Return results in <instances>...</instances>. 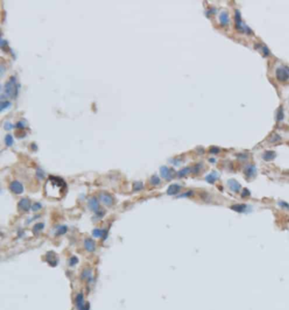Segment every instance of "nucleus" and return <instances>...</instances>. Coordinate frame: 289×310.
<instances>
[{"label":"nucleus","mask_w":289,"mask_h":310,"mask_svg":"<svg viewBox=\"0 0 289 310\" xmlns=\"http://www.w3.org/2000/svg\"><path fill=\"white\" fill-rule=\"evenodd\" d=\"M65 188L66 185L62 179L50 176L46 183L47 196L53 198H60L64 193Z\"/></svg>","instance_id":"1"},{"label":"nucleus","mask_w":289,"mask_h":310,"mask_svg":"<svg viewBox=\"0 0 289 310\" xmlns=\"http://www.w3.org/2000/svg\"><path fill=\"white\" fill-rule=\"evenodd\" d=\"M17 85L15 84V81L14 79H10V81H8L5 87H4V91H5V94L10 98H14L16 94H17Z\"/></svg>","instance_id":"2"},{"label":"nucleus","mask_w":289,"mask_h":310,"mask_svg":"<svg viewBox=\"0 0 289 310\" xmlns=\"http://www.w3.org/2000/svg\"><path fill=\"white\" fill-rule=\"evenodd\" d=\"M275 76L280 81H286L289 78V71L286 67H279L275 71Z\"/></svg>","instance_id":"3"},{"label":"nucleus","mask_w":289,"mask_h":310,"mask_svg":"<svg viewBox=\"0 0 289 310\" xmlns=\"http://www.w3.org/2000/svg\"><path fill=\"white\" fill-rule=\"evenodd\" d=\"M227 185H228V187L230 188V190L234 192H239L241 188H242L241 185L238 183V181H236L234 179H230L227 181Z\"/></svg>","instance_id":"4"},{"label":"nucleus","mask_w":289,"mask_h":310,"mask_svg":"<svg viewBox=\"0 0 289 310\" xmlns=\"http://www.w3.org/2000/svg\"><path fill=\"white\" fill-rule=\"evenodd\" d=\"M10 190L16 194H21L24 191V188H23V186L21 185L19 181H13L12 183L10 184Z\"/></svg>","instance_id":"5"},{"label":"nucleus","mask_w":289,"mask_h":310,"mask_svg":"<svg viewBox=\"0 0 289 310\" xmlns=\"http://www.w3.org/2000/svg\"><path fill=\"white\" fill-rule=\"evenodd\" d=\"M244 174L245 176H247L248 178H252L255 176L256 174V168L255 166L253 165H248L246 166V168L244 169Z\"/></svg>","instance_id":"6"},{"label":"nucleus","mask_w":289,"mask_h":310,"mask_svg":"<svg viewBox=\"0 0 289 310\" xmlns=\"http://www.w3.org/2000/svg\"><path fill=\"white\" fill-rule=\"evenodd\" d=\"M235 21H236V29H238L240 31H243L244 29L247 28V27H245L244 25H243L242 20H241V14H240L239 11L238 10H236V13H235Z\"/></svg>","instance_id":"7"},{"label":"nucleus","mask_w":289,"mask_h":310,"mask_svg":"<svg viewBox=\"0 0 289 310\" xmlns=\"http://www.w3.org/2000/svg\"><path fill=\"white\" fill-rule=\"evenodd\" d=\"M100 198H101V201L106 205H110L113 203V197H111L110 195L107 193H102L100 195Z\"/></svg>","instance_id":"8"},{"label":"nucleus","mask_w":289,"mask_h":310,"mask_svg":"<svg viewBox=\"0 0 289 310\" xmlns=\"http://www.w3.org/2000/svg\"><path fill=\"white\" fill-rule=\"evenodd\" d=\"M160 174H161L162 177L166 178L167 180H170L171 177H172L170 169H169V168H167L166 166H163L160 168Z\"/></svg>","instance_id":"9"},{"label":"nucleus","mask_w":289,"mask_h":310,"mask_svg":"<svg viewBox=\"0 0 289 310\" xmlns=\"http://www.w3.org/2000/svg\"><path fill=\"white\" fill-rule=\"evenodd\" d=\"M85 248L89 252H93L95 250V243L92 239H87L84 243Z\"/></svg>","instance_id":"10"},{"label":"nucleus","mask_w":289,"mask_h":310,"mask_svg":"<svg viewBox=\"0 0 289 310\" xmlns=\"http://www.w3.org/2000/svg\"><path fill=\"white\" fill-rule=\"evenodd\" d=\"M181 189V187L179 185H176V184H173V185H170L167 190V193L169 195H175V194L178 193L179 191Z\"/></svg>","instance_id":"11"},{"label":"nucleus","mask_w":289,"mask_h":310,"mask_svg":"<svg viewBox=\"0 0 289 310\" xmlns=\"http://www.w3.org/2000/svg\"><path fill=\"white\" fill-rule=\"evenodd\" d=\"M231 208L232 209L233 211L236 212V213H243L247 210V205L246 204H235L232 205Z\"/></svg>","instance_id":"12"},{"label":"nucleus","mask_w":289,"mask_h":310,"mask_svg":"<svg viewBox=\"0 0 289 310\" xmlns=\"http://www.w3.org/2000/svg\"><path fill=\"white\" fill-rule=\"evenodd\" d=\"M220 22L223 26H225L228 24L229 22V16H228V13L226 12H222L221 14H220Z\"/></svg>","instance_id":"13"},{"label":"nucleus","mask_w":289,"mask_h":310,"mask_svg":"<svg viewBox=\"0 0 289 310\" xmlns=\"http://www.w3.org/2000/svg\"><path fill=\"white\" fill-rule=\"evenodd\" d=\"M205 179H206V181L209 184H214L215 182V180L218 179V175L216 172H212L210 174H209L208 176L205 177Z\"/></svg>","instance_id":"14"},{"label":"nucleus","mask_w":289,"mask_h":310,"mask_svg":"<svg viewBox=\"0 0 289 310\" xmlns=\"http://www.w3.org/2000/svg\"><path fill=\"white\" fill-rule=\"evenodd\" d=\"M275 158V153L274 151H266L263 155V159L265 161H271Z\"/></svg>","instance_id":"15"},{"label":"nucleus","mask_w":289,"mask_h":310,"mask_svg":"<svg viewBox=\"0 0 289 310\" xmlns=\"http://www.w3.org/2000/svg\"><path fill=\"white\" fill-rule=\"evenodd\" d=\"M19 205H20V208H21V209H23V210H25V211L28 210L29 208H30V207H31L30 201H29L28 199H26V198H23V199L20 202Z\"/></svg>","instance_id":"16"},{"label":"nucleus","mask_w":289,"mask_h":310,"mask_svg":"<svg viewBox=\"0 0 289 310\" xmlns=\"http://www.w3.org/2000/svg\"><path fill=\"white\" fill-rule=\"evenodd\" d=\"M89 203V207H90V208H91L92 210H93V211H97V210L99 209V205L96 198H91V199L89 200V203Z\"/></svg>","instance_id":"17"},{"label":"nucleus","mask_w":289,"mask_h":310,"mask_svg":"<svg viewBox=\"0 0 289 310\" xmlns=\"http://www.w3.org/2000/svg\"><path fill=\"white\" fill-rule=\"evenodd\" d=\"M283 117H284V114H283V109H282V107L280 108V109L277 110V114H276V120H277V121H281V120L283 119Z\"/></svg>","instance_id":"18"},{"label":"nucleus","mask_w":289,"mask_h":310,"mask_svg":"<svg viewBox=\"0 0 289 310\" xmlns=\"http://www.w3.org/2000/svg\"><path fill=\"white\" fill-rule=\"evenodd\" d=\"M48 262L49 263V264H51V261H53L54 262V264H57V258H55V254H53V253H49V254H48Z\"/></svg>","instance_id":"19"},{"label":"nucleus","mask_w":289,"mask_h":310,"mask_svg":"<svg viewBox=\"0 0 289 310\" xmlns=\"http://www.w3.org/2000/svg\"><path fill=\"white\" fill-rule=\"evenodd\" d=\"M190 171H191L190 168H188V167L184 168V169H182V170H180V171L178 172V176H180V177L185 176L186 175H187L188 173H190Z\"/></svg>","instance_id":"20"},{"label":"nucleus","mask_w":289,"mask_h":310,"mask_svg":"<svg viewBox=\"0 0 289 310\" xmlns=\"http://www.w3.org/2000/svg\"><path fill=\"white\" fill-rule=\"evenodd\" d=\"M13 138H12V136L11 135H7L6 136V138H5V142H6V144L8 145V146H11V145L13 144Z\"/></svg>","instance_id":"21"},{"label":"nucleus","mask_w":289,"mask_h":310,"mask_svg":"<svg viewBox=\"0 0 289 310\" xmlns=\"http://www.w3.org/2000/svg\"><path fill=\"white\" fill-rule=\"evenodd\" d=\"M281 140V138L279 137L277 134H273L270 138V141L271 142H275V141H278Z\"/></svg>","instance_id":"22"},{"label":"nucleus","mask_w":289,"mask_h":310,"mask_svg":"<svg viewBox=\"0 0 289 310\" xmlns=\"http://www.w3.org/2000/svg\"><path fill=\"white\" fill-rule=\"evenodd\" d=\"M159 182H160V180H159L158 176H154L151 178V183L153 184V185H158V184H159Z\"/></svg>","instance_id":"23"},{"label":"nucleus","mask_w":289,"mask_h":310,"mask_svg":"<svg viewBox=\"0 0 289 310\" xmlns=\"http://www.w3.org/2000/svg\"><path fill=\"white\" fill-rule=\"evenodd\" d=\"M93 236L94 237H101L102 236V235H103V233H102V231H100V230H99V229H96V230H94L93 231Z\"/></svg>","instance_id":"24"},{"label":"nucleus","mask_w":289,"mask_h":310,"mask_svg":"<svg viewBox=\"0 0 289 310\" xmlns=\"http://www.w3.org/2000/svg\"><path fill=\"white\" fill-rule=\"evenodd\" d=\"M9 106H10V102H2L1 103V111H4V109L9 108Z\"/></svg>","instance_id":"25"},{"label":"nucleus","mask_w":289,"mask_h":310,"mask_svg":"<svg viewBox=\"0 0 289 310\" xmlns=\"http://www.w3.org/2000/svg\"><path fill=\"white\" fill-rule=\"evenodd\" d=\"M249 195H250L249 191L248 190L247 188H244V189L243 190V192H242V197H248V196H249Z\"/></svg>","instance_id":"26"},{"label":"nucleus","mask_w":289,"mask_h":310,"mask_svg":"<svg viewBox=\"0 0 289 310\" xmlns=\"http://www.w3.org/2000/svg\"><path fill=\"white\" fill-rule=\"evenodd\" d=\"M278 204L282 207V208H289V205L284 201H280L278 203Z\"/></svg>","instance_id":"27"},{"label":"nucleus","mask_w":289,"mask_h":310,"mask_svg":"<svg viewBox=\"0 0 289 310\" xmlns=\"http://www.w3.org/2000/svg\"><path fill=\"white\" fill-rule=\"evenodd\" d=\"M42 227H43V225H42V224H37V225H36V226L34 227V231H39L40 230L42 229Z\"/></svg>","instance_id":"28"},{"label":"nucleus","mask_w":289,"mask_h":310,"mask_svg":"<svg viewBox=\"0 0 289 310\" xmlns=\"http://www.w3.org/2000/svg\"><path fill=\"white\" fill-rule=\"evenodd\" d=\"M12 127H13V126L10 122H6V123L4 124V129L5 130H11Z\"/></svg>","instance_id":"29"},{"label":"nucleus","mask_w":289,"mask_h":310,"mask_svg":"<svg viewBox=\"0 0 289 310\" xmlns=\"http://www.w3.org/2000/svg\"><path fill=\"white\" fill-rule=\"evenodd\" d=\"M219 151H220V149H219L218 148H216V147H212L211 148H210V153H219Z\"/></svg>","instance_id":"30"},{"label":"nucleus","mask_w":289,"mask_h":310,"mask_svg":"<svg viewBox=\"0 0 289 310\" xmlns=\"http://www.w3.org/2000/svg\"><path fill=\"white\" fill-rule=\"evenodd\" d=\"M66 231H67V228H66L65 226H62V227L60 229V231H58V233H59V234H64V233L66 232Z\"/></svg>","instance_id":"31"},{"label":"nucleus","mask_w":289,"mask_h":310,"mask_svg":"<svg viewBox=\"0 0 289 310\" xmlns=\"http://www.w3.org/2000/svg\"><path fill=\"white\" fill-rule=\"evenodd\" d=\"M143 187V184L141 182H137L135 184V190H140Z\"/></svg>","instance_id":"32"},{"label":"nucleus","mask_w":289,"mask_h":310,"mask_svg":"<svg viewBox=\"0 0 289 310\" xmlns=\"http://www.w3.org/2000/svg\"><path fill=\"white\" fill-rule=\"evenodd\" d=\"M41 204H39V203H36L35 205H33V207H32V209H33V211H37V210H38V209H40L41 208Z\"/></svg>","instance_id":"33"}]
</instances>
